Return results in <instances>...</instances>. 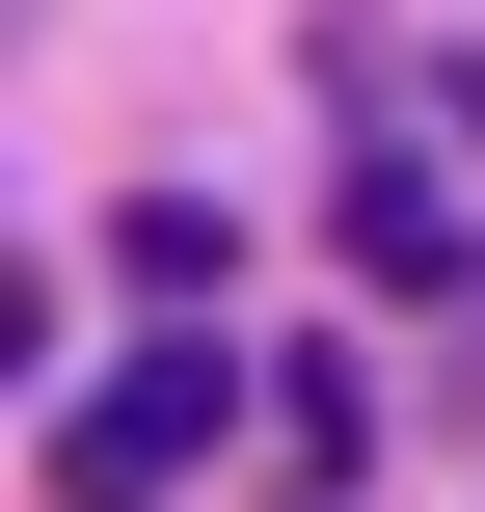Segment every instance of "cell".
Here are the masks:
<instances>
[{
    "label": "cell",
    "mask_w": 485,
    "mask_h": 512,
    "mask_svg": "<svg viewBox=\"0 0 485 512\" xmlns=\"http://www.w3.org/2000/svg\"><path fill=\"white\" fill-rule=\"evenodd\" d=\"M351 270H378V297H432V324L485 351V243H459V189H432V162H351Z\"/></svg>",
    "instance_id": "cell-2"
},
{
    "label": "cell",
    "mask_w": 485,
    "mask_h": 512,
    "mask_svg": "<svg viewBox=\"0 0 485 512\" xmlns=\"http://www.w3.org/2000/svg\"><path fill=\"white\" fill-rule=\"evenodd\" d=\"M108 270H135L162 324H216V297H243V216H216V189H135V216H108Z\"/></svg>",
    "instance_id": "cell-3"
},
{
    "label": "cell",
    "mask_w": 485,
    "mask_h": 512,
    "mask_svg": "<svg viewBox=\"0 0 485 512\" xmlns=\"http://www.w3.org/2000/svg\"><path fill=\"white\" fill-rule=\"evenodd\" d=\"M216 432H270V378H243L216 324H162V351H108V378L54 405V512H162Z\"/></svg>",
    "instance_id": "cell-1"
}]
</instances>
